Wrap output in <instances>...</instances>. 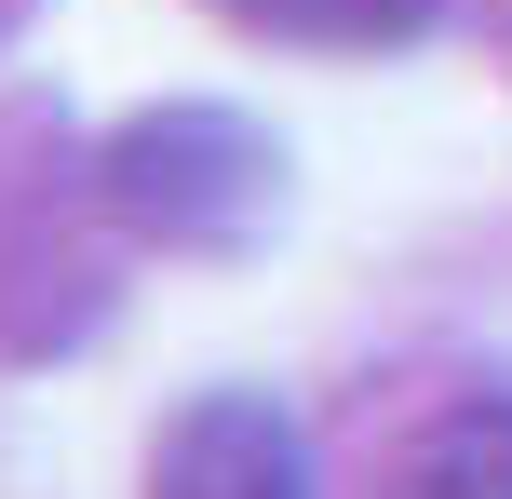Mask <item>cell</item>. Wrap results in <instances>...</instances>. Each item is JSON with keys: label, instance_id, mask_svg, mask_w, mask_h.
Wrapping results in <instances>:
<instances>
[{"label": "cell", "instance_id": "3957f363", "mask_svg": "<svg viewBox=\"0 0 512 499\" xmlns=\"http://www.w3.org/2000/svg\"><path fill=\"white\" fill-rule=\"evenodd\" d=\"M364 499H512V392H445L378 446Z\"/></svg>", "mask_w": 512, "mask_h": 499}, {"label": "cell", "instance_id": "7a4b0ae2", "mask_svg": "<svg viewBox=\"0 0 512 499\" xmlns=\"http://www.w3.org/2000/svg\"><path fill=\"white\" fill-rule=\"evenodd\" d=\"M149 499H324V486H310V446L270 392H203L149 446Z\"/></svg>", "mask_w": 512, "mask_h": 499}, {"label": "cell", "instance_id": "277c9868", "mask_svg": "<svg viewBox=\"0 0 512 499\" xmlns=\"http://www.w3.org/2000/svg\"><path fill=\"white\" fill-rule=\"evenodd\" d=\"M216 14L256 27V41H310V54H391V41H418L445 0H216Z\"/></svg>", "mask_w": 512, "mask_h": 499}, {"label": "cell", "instance_id": "6da1fadb", "mask_svg": "<svg viewBox=\"0 0 512 499\" xmlns=\"http://www.w3.org/2000/svg\"><path fill=\"white\" fill-rule=\"evenodd\" d=\"M108 189H122V216H149L162 243H230L270 216V149H256L243 122H216V108H162V122H135L122 149H108Z\"/></svg>", "mask_w": 512, "mask_h": 499}]
</instances>
